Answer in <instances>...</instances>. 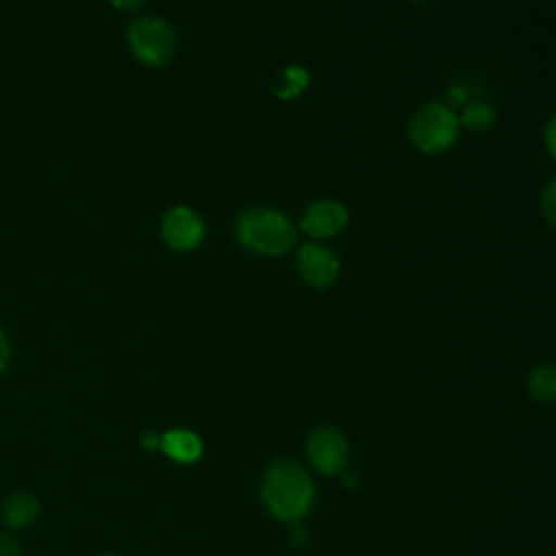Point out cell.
Listing matches in <instances>:
<instances>
[{
	"label": "cell",
	"mask_w": 556,
	"mask_h": 556,
	"mask_svg": "<svg viewBox=\"0 0 556 556\" xmlns=\"http://www.w3.org/2000/svg\"><path fill=\"white\" fill-rule=\"evenodd\" d=\"M315 489L308 471L293 458L274 460L261 480V502L280 521L302 519L313 504Z\"/></svg>",
	"instance_id": "1"
},
{
	"label": "cell",
	"mask_w": 556,
	"mask_h": 556,
	"mask_svg": "<svg viewBox=\"0 0 556 556\" xmlns=\"http://www.w3.org/2000/svg\"><path fill=\"white\" fill-rule=\"evenodd\" d=\"M237 241L261 256H280L295 245L293 224L276 208L252 206L235 222Z\"/></svg>",
	"instance_id": "2"
},
{
	"label": "cell",
	"mask_w": 556,
	"mask_h": 556,
	"mask_svg": "<svg viewBox=\"0 0 556 556\" xmlns=\"http://www.w3.org/2000/svg\"><path fill=\"white\" fill-rule=\"evenodd\" d=\"M126 41L132 56L146 67H163L176 52V30L161 15H139L126 28Z\"/></svg>",
	"instance_id": "3"
},
{
	"label": "cell",
	"mask_w": 556,
	"mask_h": 556,
	"mask_svg": "<svg viewBox=\"0 0 556 556\" xmlns=\"http://www.w3.org/2000/svg\"><path fill=\"white\" fill-rule=\"evenodd\" d=\"M458 126L460 122L450 106L441 102H428L408 119V137L419 152L437 154L456 141Z\"/></svg>",
	"instance_id": "4"
},
{
	"label": "cell",
	"mask_w": 556,
	"mask_h": 556,
	"mask_svg": "<svg viewBox=\"0 0 556 556\" xmlns=\"http://www.w3.org/2000/svg\"><path fill=\"white\" fill-rule=\"evenodd\" d=\"M161 239L174 252H193L206 235L204 219L191 206H172L161 219Z\"/></svg>",
	"instance_id": "5"
},
{
	"label": "cell",
	"mask_w": 556,
	"mask_h": 556,
	"mask_svg": "<svg viewBox=\"0 0 556 556\" xmlns=\"http://www.w3.org/2000/svg\"><path fill=\"white\" fill-rule=\"evenodd\" d=\"M306 454L311 465L324 476H337L345 469L350 460V445L341 430L332 426H321L313 430L306 441Z\"/></svg>",
	"instance_id": "6"
},
{
	"label": "cell",
	"mask_w": 556,
	"mask_h": 556,
	"mask_svg": "<svg viewBox=\"0 0 556 556\" xmlns=\"http://www.w3.org/2000/svg\"><path fill=\"white\" fill-rule=\"evenodd\" d=\"M298 274L311 287L326 289L339 276V258L321 243H304L298 252Z\"/></svg>",
	"instance_id": "7"
},
{
	"label": "cell",
	"mask_w": 556,
	"mask_h": 556,
	"mask_svg": "<svg viewBox=\"0 0 556 556\" xmlns=\"http://www.w3.org/2000/svg\"><path fill=\"white\" fill-rule=\"evenodd\" d=\"M348 224V211L334 200H317L302 215V230L313 239H326L337 235Z\"/></svg>",
	"instance_id": "8"
},
{
	"label": "cell",
	"mask_w": 556,
	"mask_h": 556,
	"mask_svg": "<svg viewBox=\"0 0 556 556\" xmlns=\"http://www.w3.org/2000/svg\"><path fill=\"white\" fill-rule=\"evenodd\" d=\"M169 458L178 460V463H193L200 458L202 454V441L198 439L195 432L185 430V428H174L167 430L161 437V445H159Z\"/></svg>",
	"instance_id": "9"
},
{
	"label": "cell",
	"mask_w": 556,
	"mask_h": 556,
	"mask_svg": "<svg viewBox=\"0 0 556 556\" xmlns=\"http://www.w3.org/2000/svg\"><path fill=\"white\" fill-rule=\"evenodd\" d=\"M526 387L536 402H556V365L543 363L532 369Z\"/></svg>",
	"instance_id": "10"
},
{
	"label": "cell",
	"mask_w": 556,
	"mask_h": 556,
	"mask_svg": "<svg viewBox=\"0 0 556 556\" xmlns=\"http://www.w3.org/2000/svg\"><path fill=\"white\" fill-rule=\"evenodd\" d=\"M39 504L28 493H15L4 504V521L11 528H26L37 517Z\"/></svg>",
	"instance_id": "11"
},
{
	"label": "cell",
	"mask_w": 556,
	"mask_h": 556,
	"mask_svg": "<svg viewBox=\"0 0 556 556\" xmlns=\"http://www.w3.org/2000/svg\"><path fill=\"white\" fill-rule=\"evenodd\" d=\"M465 128L482 132L486 130L493 122H495V111L486 104V102H471L465 106L460 119H458Z\"/></svg>",
	"instance_id": "12"
},
{
	"label": "cell",
	"mask_w": 556,
	"mask_h": 556,
	"mask_svg": "<svg viewBox=\"0 0 556 556\" xmlns=\"http://www.w3.org/2000/svg\"><path fill=\"white\" fill-rule=\"evenodd\" d=\"M282 83H285V87L278 89L276 93H278L280 98H295V96L306 87L308 74H306L302 67H289V70H285V74H282Z\"/></svg>",
	"instance_id": "13"
},
{
	"label": "cell",
	"mask_w": 556,
	"mask_h": 556,
	"mask_svg": "<svg viewBox=\"0 0 556 556\" xmlns=\"http://www.w3.org/2000/svg\"><path fill=\"white\" fill-rule=\"evenodd\" d=\"M541 211L543 217L556 228V178H552L541 191Z\"/></svg>",
	"instance_id": "14"
},
{
	"label": "cell",
	"mask_w": 556,
	"mask_h": 556,
	"mask_svg": "<svg viewBox=\"0 0 556 556\" xmlns=\"http://www.w3.org/2000/svg\"><path fill=\"white\" fill-rule=\"evenodd\" d=\"M0 556H22V549L11 536L0 534Z\"/></svg>",
	"instance_id": "15"
},
{
	"label": "cell",
	"mask_w": 556,
	"mask_h": 556,
	"mask_svg": "<svg viewBox=\"0 0 556 556\" xmlns=\"http://www.w3.org/2000/svg\"><path fill=\"white\" fill-rule=\"evenodd\" d=\"M545 146H547L549 154L556 159V115L547 122V128H545Z\"/></svg>",
	"instance_id": "16"
},
{
	"label": "cell",
	"mask_w": 556,
	"mask_h": 556,
	"mask_svg": "<svg viewBox=\"0 0 556 556\" xmlns=\"http://www.w3.org/2000/svg\"><path fill=\"white\" fill-rule=\"evenodd\" d=\"M109 2H111V7H113V9H117V11L135 13V11H139V9H141V4H143L146 0H109Z\"/></svg>",
	"instance_id": "17"
},
{
	"label": "cell",
	"mask_w": 556,
	"mask_h": 556,
	"mask_svg": "<svg viewBox=\"0 0 556 556\" xmlns=\"http://www.w3.org/2000/svg\"><path fill=\"white\" fill-rule=\"evenodd\" d=\"M9 356H11V348H9V339L4 334V330L0 328V374L4 371L7 363H9Z\"/></svg>",
	"instance_id": "18"
},
{
	"label": "cell",
	"mask_w": 556,
	"mask_h": 556,
	"mask_svg": "<svg viewBox=\"0 0 556 556\" xmlns=\"http://www.w3.org/2000/svg\"><path fill=\"white\" fill-rule=\"evenodd\" d=\"M141 443H143L148 450H156V447L161 445V439H159L154 432H146L143 439H141Z\"/></svg>",
	"instance_id": "19"
},
{
	"label": "cell",
	"mask_w": 556,
	"mask_h": 556,
	"mask_svg": "<svg viewBox=\"0 0 556 556\" xmlns=\"http://www.w3.org/2000/svg\"><path fill=\"white\" fill-rule=\"evenodd\" d=\"M413 2H426V0H413Z\"/></svg>",
	"instance_id": "20"
},
{
	"label": "cell",
	"mask_w": 556,
	"mask_h": 556,
	"mask_svg": "<svg viewBox=\"0 0 556 556\" xmlns=\"http://www.w3.org/2000/svg\"><path fill=\"white\" fill-rule=\"evenodd\" d=\"M106 556H117V554H106Z\"/></svg>",
	"instance_id": "21"
}]
</instances>
